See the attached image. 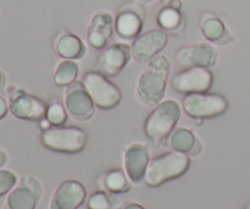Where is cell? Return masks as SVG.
Returning <instances> with one entry per match:
<instances>
[{
	"instance_id": "16",
	"label": "cell",
	"mask_w": 250,
	"mask_h": 209,
	"mask_svg": "<svg viewBox=\"0 0 250 209\" xmlns=\"http://www.w3.org/2000/svg\"><path fill=\"white\" fill-rule=\"evenodd\" d=\"M87 201V190L81 181L67 179L62 181L51 196L49 209H78Z\"/></svg>"
},
{
	"instance_id": "2",
	"label": "cell",
	"mask_w": 250,
	"mask_h": 209,
	"mask_svg": "<svg viewBox=\"0 0 250 209\" xmlns=\"http://www.w3.org/2000/svg\"><path fill=\"white\" fill-rule=\"evenodd\" d=\"M189 166V156L176 151L166 152L150 159L144 176V183L149 187H159L185 175Z\"/></svg>"
},
{
	"instance_id": "22",
	"label": "cell",
	"mask_w": 250,
	"mask_h": 209,
	"mask_svg": "<svg viewBox=\"0 0 250 209\" xmlns=\"http://www.w3.org/2000/svg\"><path fill=\"white\" fill-rule=\"evenodd\" d=\"M97 184L100 190L114 195L128 192L132 186V181L122 169H110L105 171L97 179Z\"/></svg>"
},
{
	"instance_id": "9",
	"label": "cell",
	"mask_w": 250,
	"mask_h": 209,
	"mask_svg": "<svg viewBox=\"0 0 250 209\" xmlns=\"http://www.w3.org/2000/svg\"><path fill=\"white\" fill-rule=\"evenodd\" d=\"M9 112L16 119L39 122L45 117L46 103L24 90H14L9 95Z\"/></svg>"
},
{
	"instance_id": "13",
	"label": "cell",
	"mask_w": 250,
	"mask_h": 209,
	"mask_svg": "<svg viewBox=\"0 0 250 209\" xmlns=\"http://www.w3.org/2000/svg\"><path fill=\"white\" fill-rule=\"evenodd\" d=\"M175 59L177 65L182 69H210L216 65L219 53L211 43H194L178 49Z\"/></svg>"
},
{
	"instance_id": "18",
	"label": "cell",
	"mask_w": 250,
	"mask_h": 209,
	"mask_svg": "<svg viewBox=\"0 0 250 209\" xmlns=\"http://www.w3.org/2000/svg\"><path fill=\"white\" fill-rule=\"evenodd\" d=\"M200 31L203 37L212 46H224L234 41V36L226 23L212 12H205L202 15Z\"/></svg>"
},
{
	"instance_id": "20",
	"label": "cell",
	"mask_w": 250,
	"mask_h": 209,
	"mask_svg": "<svg viewBox=\"0 0 250 209\" xmlns=\"http://www.w3.org/2000/svg\"><path fill=\"white\" fill-rule=\"evenodd\" d=\"M168 147L172 151L185 153L189 157H198L203 152V143L192 130L177 127L167 139Z\"/></svg>"
},
{
	"instance_id": "3",
	"label": "cell",
	"mask_w": 250,
	"mask_h": 209,
	"mask_svg": "<svg viewBox=\"0 0 250 209\" xmlns=\"http://www.w3.org/2000/svg\"><path fill=\"white\" fill-rule=\"evenodd\" d=\"M182 114V108L176 100H161L154 107L144 122V134L155 144L167 141Z\"/></svg>"
},
{
	"instance_id": "31",
	"label": "cell",
	"mask_w": 250,
	"mask_h": 209,
	"mask_svg": "<svg viewBox=\"0 0 250 209\" xmlns=\"http://www.w3.org/2000/svg\"><path fill=\"white\" fill-rule=\"evenodd\" d=\"M5 80H6V78H5V73L2 72L1 70H0V91H1L2 88H4V85H5Z\"/></svg>"
},
{
	"instance_id": "6",
	"label": "cell",
	"mask_w": 250,
	"mask_h": 209,
	"mask_svg": "<svg viewBox=\"0 0 250 209\" xmlns=\"http://www.w3.org/2000/svg\"><path fill=\"white\" fill-rule=\"evenodd\" d=\"M182 108L188 116L207 120L225 114L229 109V100L220 93H190L183 97Z\"/></svg>"
},
{
	"instance_id": "29",
	"label": "cell",
	"mask_w": 250,
	"mask_h": 209,
	"mask_svg": "<svg viewBox=\"0 0 250 209\" xmlns=\"http://www.w3.org/2000/svg\"><path fill=\"white\" fill-rule=\"evenodd\" d=\"M38 124H39V126H41L42 131H44V130H48L49 127H51V124L48 121V119H45V117H44V119H42Z\"/></svg>"
},
{
	"instance_id": "5",
	"label": "cell",
	"mask_w": 250,
	"mask_h": 209,
	"mask_svg": "<svg viewBox=\"0 0 250 209\" xmlns=\"http://www.w3.org/2000/svg\"><path fill=\"white\" fill-rule=\"evenodd\" d=\"M82 82L98 109L111 110L121 102L122 93L120 87L104 73L90 70L84 73Z\"/></svg>"
},
{
	"instance_id": "11",
	"label": "cell",
	"mask_w": 250,
	"mask_h": 209,
	"mask_svg": "<svg viewBox=\"0 0 250 209\" xmlns=\"http://www.w3.org/2000/svg\"><path fill=\"white\" fill-rule=\"evenodd\" d=\"M63 104L68 115L77 121H88L95 114V104L82 81H76L66 87Z\"/></svg>"
},
{
	"instance_id": "12",
	"label": "cell",
	"mask_w": 250,
	"mask_h": 209,
	"mask_svg": "<svg viewBox=\"0 0 250 209\" xmlns=\"http://www.w3.org/2000/svg\"><path fill=\"white\" fill-rule=\"evenodd\" d=\"M168 43V34L161 28L149 29L139 34L131 44L132 59L138 64H146L159 55Z\"/></svg>"
},
{
	"instance_id": "15",
	"label": "cell",
	"mask_w": 250,
	"mask_h": 209,
	"mask_svg": "<svg viewBox=\"0 0 250 209\" xmlns=\"http://www.w3.org/2000/svg\"><path fill=\"white\" fill-rule=\"evenodd\" d=\"M115 33V16L107 10H100L92 16L87 28V42L94 50H104Z\"/></svg>"
},
{
	"instance_id": "10",
	"label": "cell",
	"mask_w": 250,
	"mask_h": 209,
	"mask_svg": "<svg viewBox=\"0 0 250 209\" xmlns=\"http://www.w3.org/2000/svg\"><path fill=\"white\" fill-rule=\"evenodd\" d=\"M146 14L139 1L121 5L115 16V32L124 39H136L142 33Z\"/></svg>"
},
{
	"instance_id": "28",
	"label": "cell",
	"mask_w": 250,
	"mask_h": 209,
	"mask_svg": "<svg viewBox=\"0 0 250 209\" xmlns=\"http://www.w3.org/2000/svg\"><path fill=\"white\" fill-rule=\"evenodd\" d=\"M120 209H146V208L137 202H127L125 203V205Z\"/></svg>"
},
{
	"instance_id": "17",
	"label": "cell",
	"mask_w": 250,
	"mask_h": 209,
	"mask_svg": "<svg viewBox=\"0 0 250 209\" xmlns=\"http://www.w3.org/2000/svg\"><path fill=\"white\" fill-rule=\"evenodd\" d=\"M150 152L144 143L134 142L131 143L124 152V170L132 184L144 183L146 169L150 162Z\"/></svg>"
},
{
	"instance_id": "14",
	"label": "cell",
	"mask_w": 250,
	"mask_h": 209,
	"mask_svg": "<svg viewBox=\"0 0 250 209\" xmlns=\"http://www.w3.org/2000/svg\"><path fill=\"white\" fill-rule=\"evenodd\" d=\"M131 59L132 51L129 44L121 42L109 44L98 56L95 70L107 77H115L128 65Z\"/></svg>"
},
{
	"instance_id": "24",
	"label": "cell",
	"mask_w": 250,
	"mask_h": 209,
	"mask_svg": "<svg viewBox=\"0 0 250 209\" xmlns=\"http://www.w3.org/2000/svg\"><path fill=\"white\" fill-rule=\"evenodd\" d=\"M45 119L50 122L51 126H62L68 119V113L66 110L65 104L59 102L58 99H53L46 104Z\"/></svg>"
},
{
	"instance_id": "7",
	"label": "cell",
	"mask_w": 250,
	"mask_h": 209,
	"mask_svg": "<svg viewBox=\"0 0 250 209\" xmlns=\"http://www.w3.org/2000/svg\"><path fill=\"white\" fill-rule=\"evenodd\" d=\"M43 196V186L33 175H23L7 193L2 209H36Z\"/></svg>"
},
{
	"instance_id": "21",
	"label": "cell",
	"mask_w": 250,
	"mask_h": 209,
	"mask_svg": "<svg viewBox=\"0 0 250 209\" xmlns=\"http://www.w3.org/2000/svg\"><path fill=\"white\" fill-rule=\"evenodd\" d=\"M156 22L159 28L164 29L167 34L181 37L186 29V17L182 9L172 6L170 4H164L158 10Z\"/></svg>"
},
{
	"instance_id": "34",
	"label": "cell",
	"mask_w": 250,
	"mask_h": 209,
	"mask_svg": "<svg viewBox=\"0 0 250 209\" xmlns=\"http://www.w3.org/2000/svg\"><path fill=\"white\" fill-rule=\"evenodd\" d=\"M244 209H250V203H248V205H247L246 207H244Z\"/></svg>"
},
{
	"instance_id": "23",
	"label": "cell",
	"mask_w": 250,
	"mask_h": 209,
	"mask_svg": "<svg viewBox=\"0 0 250 209\" xmlns=\"http://www.w3.org/2000/svg\"><path fill=\"white\" fill-rule=\"evenodd\" d=\"M80 73V66L76 60L62 59L56 65L53 81L58 87H68L77 81Z\"/></svg>"
},
{
	"instance_id": "19",
	"label": "cell",
	"mask_w": 250,
	"mask_h": 209,
	"mask_svg": "<svg viewBox=\"0 0 250 209\" xmlns=\"http://www.w3.org/2000/svg\"><path fill=\"white\" fill-rule=\"evenodd\" d=\"M54 50L60 58L68 60H81L85 55V44L77 34L62 31L54 39Z\"/></svg>"
},
{
	"instance_id": "32",
	"label": "cell",
	"mask_w": 250,
	"mask_h": 209,
	"mask_svg": "<svg viewBox=\"0 0 250 209\" xmlns=\"http://www.w3.org/2000/svg\"><path fill=\"white\" fill-rule=\"evenodd\" d=\"M138 1L141 2V4H150V2L155 1V0H138Z\"/></svg>"
},
{
	"instance_id": "27",
	"label": "cell",
	"mask_w": 250,
	"mask_h": 209,
	"mask_svg": "<svg viewBox=\"0 0 250 209\" xmlns=\"http://www.w3.org/2000/svg\"><path fill=\"white\" fill-rule=\"evenodd\" d=\"M9 113V102L2 95H0V121L4 119Z\"/></svg>"
},
{
	"instance_id": "8",
	"label": "cell",
	"mask_w": 250,
	"mask_h": 209,
	"mask_svg": "<svg viewBox=\"0 0 250 209\" xmlns=\"http://www.w3.org/2000/svg\"><path fill=\"white\" fill-rule=\"evenodd\" d=\"M214 85V73L210 69L187 68L176 72L171 78V87L180 94L209 92Z\"/></svg>"
},
{
	"instance_id": "30",
	"label": "cell",
	"mask_w": 250,
	"mask_h": 209,
	"mask_svg": "<svg viewBox=\"0 0 250 209\" xmlns=\"http://www.w3.org/2000/svg\"><path fill=\"white\" fill-rule=\"evenodd\" d=\"M5 163H6V154H5L4 151L0 149V169L5 165Z\"/></svg>"
},
{
	"instance_id": "33",
	"label": "cell",
	"mask_w": 250,
	"mask_h": 209,
	"mask_svg": "<svg viewBox=\"0 0 250 209\" xmlns=\"http://www.w3.org/2000/svg\"><path fill=\"white\" fill-rule=\"evenodd\" d=\"M173 1H177V0H161V2H163V4H171V2H173Z\"/></svg>"
},
{
	"instance_id": "1",
	"label": "cell",
	"mask_w": 250,
	"mask_h": 209,
	"mask_svg": "<svg viewBox=\"0 0 250 209\" xmlns=\"http://www.w3.org/2000/svg\"><path fill=\"white\" fill-rule=\"evenodd\" d=\"M171 64L167 56L159 54L146 63L136 85V97L144 107L154 108L164 100Z\"/></svg>"
},
{
	"instance_id": "4",
	"label": "cell",
	"mask_w": 250,
	"mask_h": 209,
	"mask_svg": "<svg viewBox=\"0 0 250 209\" xmlns=\"http://www.w3.org/2000/svg\"><path fill=\"white\" fill-rule=\"evenodd\" d=\"M41 142L49 151L77 154L87 146L88 135L82 127L78 126H51L42 131Z\"/></svg>"
},
{
	"instance_id": "25",
	"label": "cell",
	"mask_w": 250,
	"mask_h": 209,
	"mask_svg": "<svg viewBox=\"0 0 250 209\" xmlns=\"http://www.w3.org/2000/svg\"><path fill=\"white\" fill-rule=\"evenodd\" d=\"M88 209H111V201L106 191L98 190L87 198Z\"/></svg>"
},
{
	"instance_id": "26",
	"label": "cell",
	"mask_w": 250,
	"mask_h": 209,
	"mask_svg": "<svg viewBox=\"0 0 250 209\" xmlns=\"http://www.w3.org/2000/svg\"><path fill=\"white\" fill-rule=\"evenodd\" d=\"M16 173L7 169H0V197L7 195L19 181Z\"/></svg>"
}]
</instances>
